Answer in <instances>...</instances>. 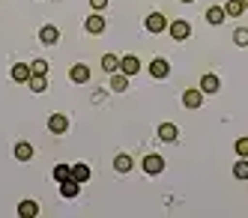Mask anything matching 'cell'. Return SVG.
<instances>
[{"mask_svg":"<svg viewBox=\"0 0 248 218\" xmlns=\"http://www.w3.org/2000/svg\"><path fill=\"white\" fill-rule=\"evenodd\" d=\"M158 138L168 140V143H173L176 138H180V129H176L173 123H162V125H158Z\"/></svg>","mask_w":248,"mask_h":218,"instance_id":"cell-7","label":"cell"},{"mask_svg":"<svg viewBox=\"0 0 248 218\" xmlns=\"http://www.w3.org/2000/svg\"><path fill=\"white\" fill-rule=\"evenodd\" d=\"M183 105L186 108H201L203 105V90H186V93H183Z\"/></svg>","mask_w":248,"mask_h":218,"instance_id":"cell-4","label":"cell"},{"mask_svg":"<svg viewBox=\"0 0 248 218\" xmlns=\"http://www.w3.org/2000/svg\"><path fill=\"white\" fill-rule=\"evenodd\" d=\"M183 3H191V0H183Z\"/></svg>","mask_w":248,"mask_h":218,"instance_id":"cell-31","label":"cell"},{"mask_svg":"<svg viewBox=\"0 0 248 218\" xmlns=\"http://www.w3.org/2000/svg\"><path fill=\"white\" fill-rule=\"evenodd\" d=\"M242 6H245V9H248V0H242Z\"/></svg>","mask_w":248,"mask_h":218,"instance_id":"cell-30","label":"cell"},{"mask_svg":"<svg viewBox=\"0 0 248 218\" xmlns=\"http://www.w3.org/2000/svg\"><path fill=\"white\" fill-rule=\"evenodd\" d=\"M132 165H135V161H132V156H129V153H120V156L114 158V171H117V173H129V171H132Z\"/></svg>","mask_w":248,"mask_h":218,"instance_id":"cell-11","label":"cell"},{"mask_svg":"<svg viewBox=\"0 0 248 218\" xmlns=\"http://www.w3.org/2000/svg\"><path fill=\"white\" fill-rule=\"evenodd\" d=\"M30 87H33V93H42V90L48 87V81H45V75H30V81H27Z\"/></svg>","mask_w":248,"mask_h":218,"instance_id":"cell-21","label":"cell"},{"mask_svg":"<svg viewBox=\"0 0 248 218\" xmlns=\"http://www.w3.org/2000/svg\"><path fill=\"white\" fill-rule=\"evenodd\" d=\"M18 212H21L24 218H30V215H36V212H39V203H36V201H21Z\"/></svg>","mask_w":248,"mask_h":218,"instance_id":"cell-18","label":"cell"},{"mask_svg":"<svg viewBox=\"0 0 248 218\" xmlns=\"http://www.w3.org/2000/svg\"><path fill=\"white\" fill-rule=\"evenodd\" d=\"M69 78H72L75 84H84V81H90V69H87L84 63H78V66L69 69Z\"/></svg>","mask_w":248,"mask_h":218,"instance_id":"cell-9","label":"cell"},{"mask_svg":"<svg viewBox=\"0 0 248 218\" xmlns=\"http://www.w3.org/2000/svg\"><path fill=\"white\" fill-rule=\"evenodd\" d=\"M69 176H72V168H66V165L54 168V179H57V183H63V179H69Z\"/></svg>","mask_w":248,"mask_h":218,"instance_id":"cell-25","label":"cell"},{"mask_svg":"<svg viewBox=\"0 0 248 218\" xmlns=\"http://www.w3.org/2000/svg\"><path fill=\"white\" fill-rule=\"evenodd\" d=\"M233 42L236 45H248V27H236L233 30Z\"/></svg>","mask_w":248,"mask_h":218,"instance_id":"cell-26","label":"cell"},{"mask_svg":"<svg viewBox=\"0 0 248 218\" xmlns=\"http://www.w3.org/2000/svg\"><path fill=\"white\" fill-rule=\"evenodd\" d=\"M84 27H87V33H105V18L102 15H90L84 21Z\"/></svg>","mask_w":248,"mask_h":218,"instance_id":"cell-13","label":"cell"},{"mask_svg":"<svg viewBox=\"0 0 248 218\" xmlns=\"http://www.w3.org/2000/svg\"><path fill=\"white\" fill-rule=\"evenodd\" d=\"M30 72H33V75H45V72H48V63H45L42 57H36V60H33V66H30Z\"/></svg>","mask_w":248,"mask_h":218,"instance_id":"cell-27","label":"cell"},{"mask_svg":"<svg viewBox=\"0 0 248 218\" xmlns=\"http://www.w3.org/2000/svg\"><path fill=\"white\" fill-rule=\"evenodd\" d=\"M90 6L93 9H105V6H108V0H90Z\"/></svg>","mask_w":248,"mask_h":218,"instance_id":"cell-29","label":"cell"},{"mask_svg":"<svg viewBox=\"0 0 248 218\" xmlns=\"http://www.w3.org/2000/svg\"><path fill=\"white\" fill-rule=\"evenodd\" d=\"M120 69H123V75H135V72L140 69V60L138 57H132V54H129V57H120Z\"/></svg>","mask_w":248,"mask_h":218,"instance_id":"cell-8","label":"cell"},{"mask_svg":"<svg viewBox=\"0 0 248 218\" xmlns=\"http://www.w3.org/2000/svg\"><path fill=\"white\" fill-rule=\"evenodd\" d=\"M15 158H18V161H30L33 158V147H30V143H18V147H15Z\"/></svg>","mask_w":248,"mask_h":218,"instance_id":"cell-17","label":"cell"},{"mask_svg":"<svg viewBox=\"0 0 248 218\" xmlns=\"http://www.w3.org/2000/svg\"><path fill=\"white\" fill-rule=\"evenodd\" d=\"M224 15H227V12H224L221 6H209V9H206V21L216 27V24H221V21H224Z\"/></svg>","mask_w":248,"mask_h":218,"instance_id":"cell-16","label":"cell"},{"mask_svg":"<svg viewBox=\"0 0 248 218\" xmlns=\"http://www.w3.org/2000/svg\"><path fill=\"white\" fill-rule=\"evenodd\" d=\"M78 191H81V183H78L75 176H69V179H63V183H60V194L63 197H78Z\"/></svg>","mask_w":248,"mask_h":218,"instance_id":"cell-5","label":"cell"},{"mask_svg":"<svg viewBox=\"0 0 248 218\" xmlns=\"http://www.w3.org/2000/svg\"><path fill=\"white\" fill-rule=\"evenodd\" d=\"M144 171H147L150 176H155V173H162V171H165V158L158 156V153H150V156L144 158Z\"/></svg>","mask_w":248,"mask_h":218,"instance_id":"cell-1","label":"cell"},{"mask_svg":"<svg viewBox=\"0 0 248 218\" xmlns=\"http://www.w3.org/2000/svg\"><path fill=\"white\" fill-rule=\"evenodd\" d=\"M48 129H51V132H54V135H63V132L69 129V120H66L63 114H54V117H51V120H48Z\"/></svg>","mask_w":248,"mask_h":218,"instance_id":"cell-12","label":"cell"},{"mask_svg":"<svg viewBox=\"0 0 248 218\" xmlns=\"http://www.w3.org/2000/svg\"><path fill=\"white\" fill-rule=\"evenodd\" d=\"M111 87L117 90V93H123V90L129 87V75H114V78H111Z\"/></svg>","mask_w":248,"mask_h":218,"instance_id":"cell-23","label":"cell"},{"mask_svg":"<svg viewBox=\"0 0 248 218\" xmlns=\"http://www.w3.org/2000/svg\"><path fill=\"white\" fill-rule=\"evenodd\" d=\"M72 176L78 179V183H87V179H90V168H87V165H75L72 168Z\"/></svg>","mask_w":248,"mask_h":218,"instance_id":"cell-22","label":"cell"},{"mask_svg":"<svg viewBox=\"0 0 248 218\" xmlns=\"http://www.w3.org/2000/svg\"><path fill=\"white\" fill-rule=\"evenodd\" d=\"M168 30H170V36H173V39H180V42H183V39H188V33H191L188 21H183V18H180V21H173Z\"/></svg>","mask_w":248,"mask_h":218,"instance_id":"cell-3","label":"cell"},{"mask_svg":"<svg viewBox=\"0 0 248 218\" xmlns=\"http://www.w3.org/2000/svg\"><path fill=\"white\" fill-rule=\"evenodd\" d=\"M30 75H33V72H30L27 63H15L12 66V81H30Z\"/></svg>","mask_w":248,"mask_h":218,"instance_id":"cell-14","label":"cell"},{"mask_svg":"<svg viewBox=\"0 0 248 218\" xmlns=\"http://www.w3.org/2000/svg\"><path fill=\"white\" fill-rule=\"evenodd\" d=\"M102 69L105 72H117L120 69V60L114 57V54H105V57H102Z\"/></svg>","mask_w":248,"mask_h":218,"instance_id":"cell-20","label":"cell"},{"mask_svg":"<svg viewBox=\"0 0 248 218\" xmlns=\"http://www.w3.org/2000/svg\"><path fill=\"white\" fill-rule=\"evenodd\" d=\"M39 39H42L45 45H54V42L60 39V30H57L54 24H45V27L39 30Z\"/></svg>","mask_w":248,"mask_h":218,"instance_id":"cell-10","label":"cell"},{"mask_svg":"<svg viewBox=\"0 0 248 218\" xmlns=\"http://www.w3.org/2000/svg\"><path fill=\"white\" fill-rule=\"evenodd\" d=\"M168 24H165V15L162 12H153V15H147V30L150 33H162Z\"/></svg>","mask_w":248,"mask_h":218,"instance_id":"cell-6","label":"cell"},{"mask_svg":"<svg viewBox=\"0 0 248 218\" xmlns=\"http://www.w3.org/2000/svg\"><path fill=\"white\" fill-rule=\"evenodd\" d=\"M224 12H227V15H233V18H236V15H242V12H245V6H242V0H227V6H224Z\"/></svg>","mask_w":248,"mask_h":218,"instance_id":"cell-19","label":"cell"},{"mask_svg":"<svg viewBox=\"0 0 248 218\" xmlns=\"http://www.w3.org/2000/svg\"><path fill=\"white\" fill-rule=\"evenodd\" d=\"M168 72H170L168 60H162V57H153V63H150V75H153V78H168Z\"/></svg>","mask_w":248,"mask_h":218,"instance_id":"cell-2","label":"cell"},{"mask_svg":"<svg viewBox=\"0 0 248 218\" xmlns=\"http://www.w3.org/2000/svg\"><path fill=\"white\" fill-rule=\"evenodd\" d=\"M236 153H239V158H248V138L236 140Z\"/></svg>","mask_w":248,"mask_h":218,"instance_id":"cell-28","label":"cell"},{"mask_svg":"<svg viewBox=\"0 0 248 218\" xmlns=\"http://www.w3.org/2000/svg\"><path fill=\"white\" fill-rule=\"evenodd\" d=\"M233 173H236V179H248V158H239V161H236Z\"/></svg>","mask_w":248,"mask_h":218,"instance_id":"cell-24","label":"cell"},{"mask_svg":"<svg viewBox=\"0 0 248 218\" xmlns=\"http://www.w3.org/2000/svg\"><path fill=\"white\" fill-rule=\"evenodd\" d=\"M218 87H221V81L216 75H203L201 78V90H203V93H218Z\"/></svg>","mask_w":248,"mask_h":218,"instance_id":"cell-15","label":"cell"}]
</instances>
